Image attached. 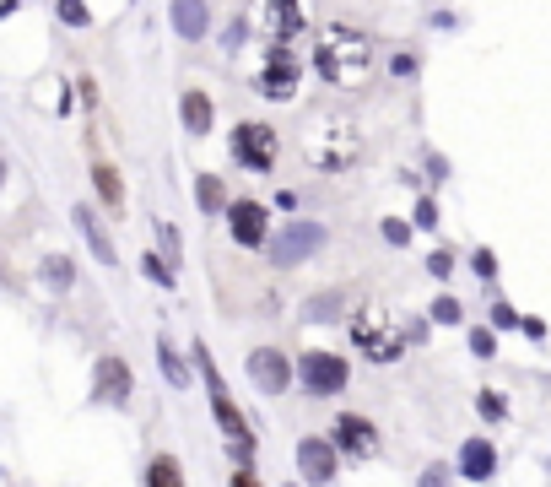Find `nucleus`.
Returning <instances> with one entry per match:
<instances>
[{
  "instance_id": "obj_26",
  "label": "nucleus",
  "mask_w": 551,
  "mask_h": 487,
  "mask_svg": "<svg viewBox=\"0 0 551 487\" xmlns=\"http://www.w3.org/2000/svg\"><path fill=\"white\" fill-rule=\"evenodd\" d=\"M416 487H454V471H449V466H427Z\"/></svg>"
},
{
  "instance_id": "obj_12",
  "label": "nucleus",
  "mask_w": 551,
  "mask_h": 487,
  "mask_svg": "<svg viewBox=\"0 0 551 487\" xmlns=\"http://www.w3.org/2000/svg\"><path fill=\"white\" fill-rule=\"evenodd\" d=\"M92 379H98V401H109V406H125V401H130V390H136V379H130L125 358H103Z\"/></svg>"
},
{
  "instance_id": "obj_4",
  "label": "nucleus",
  "mask_w": 551,
  "mask_h": 487,
  "mask_svg": "<svg viewBox=\"0 0 551 487\" xmlns=\"http://www.w3.org/2000/svg\"><path fill=\"white\" fill-rule=\"evenodd\" d=\"M195 358H200V374H206V390H211V412H217V423L222 433L233 439V450L238 455H249V439H254V428L238 417V406L227 401V385H222V374H217V363H211V352L206 347H195Z\"/></svg>"
},
{
  "instance_id": "obj_36",
  "label": "nucleus",
  "mask_w": 551,
  "mask_h": 487,
  "mask_svg": "<svg viewBox=\"0 0 551 487\" xmlns=\"http://www.w3.org/2000/svg\"><path fill=\"white\" fill-rule=\"evenodd\" d=\"M0 276H6V271H0Z\"/></svg>"
},
{
  "instance_id": "obj_11",
  "label": "nucleus",
  "mask_w": 551,
  "mask_h": 487,
  "mask_svg": "<svg viewBox=\"0 0 551 487\" xmlns=\"http://www.w3.org/2000/svg\"><path fill=\"white\" fill-rule=\"evenodd\" d=\"M330 439H335V450H352V455H373V450H379V428H373L368 417H357V412L335 417Z\"/></svg>"
},
{
  "instance_id": "obj_10",
  "label": "nucleus",
  "mask_w": 551,
  "mask_h": 487,
  "mask_svg": "<svg viewBox=\"0 0 551 487\" xmlns=\"http://www.w3.org/2000/svg\"><path fill=\"white\" fill-rule=\"evenodd\" d=\"M227 228H233V244L238 249H260L265 239H271L265 206H254V201H233V206H227Z\"/></svg>"
},
{
  "instance_id": "obj_33",
  "label": "nucleus",
  "mask_w": 551,
  "mask_h": 487,
  "mask_svg": "<svg viewBox=\"0 0 551 487\" xmlns=\"http://www.w3.org/2000/svg\"><path fill=\"white\" fill-rule=\"evenodd\" d=\"M233 487H260V477H254L249 466H238V471H233Z\"/></svg>"
},
{
  "instance_id": "obj_31",
  "label": "nucleus",
  "mask_w": 551,
  "mask_h": 487,
  "mask_svg": "<svg viewBox=\"0 0 551 487\" xmlns=\"http://www.w3.org/2000/svg\"><path fill=\"white\" fill-rule=\"evenodd\" d=\"M492 325H497V331H508V325H519V314L508 309V304H497V309H492Z\"/></svg>"
},
{
  "instance_id": "obj_23",
  "label": "nucleus",
  "mask_w": 551,
  "mask_h": 487,
  "mask_svg": "<svg viewBox=\"0 0 551 487\" xmlns=\"http://www.w3.org/2000/svg\"><path fill=\"white\" fill-rule=\"evenodd\" d=\"M433 320L438 325H460V298H449V293L433 298Z\"/></svg>"
},
{
  "instance_id": "obj_3",
  "label": "nucleus",
  "mask_w": 551,
  "mask_h": 487,
  "mask_svg": "<svg viewBox=\"0 0 551 487\" xmlns=\"http://www.w3.org/2000/svg\"><path fill=\"white\" fill-rule=\"evenodd\" d=\"M298 82H303V60L292 55L287 44L265 49V65H260V76H254V92L271 98V103H287V98H298Z\"/></svg>"
},
{
  "instance_id": "obj_6",
  "label": "nucleus",
  "mask_w": 551,
  "mask_h": 487,
  "mask_svg": "<svg viewBox=\"0 0 551 487\" xmlns=\"http://www.w3.org/2000/svg\"><path fill=\"white\" fill-rule=\"evenodd\" d=\"M298 379H303L308 396H341L346 379H352V368H346V358H335V352H303Z\"/></svg>"
},
{
  "instance_id": "obj_25",
  "label": "nucleus",
  "mask_w": 551,
  "mask_h": 487,
  "mask_svg": "<svg viewBox=\"0 0 551 487\" xmlns=\"http://www.w3.org/2000/svg\"><path fill=\"white\" fill-rule=\"evenodd\" d=\"M60 22H71V28H87V6H82V0H60Z\"/></svg>"
},
{
  "instance_id": "obj_17",
  "label": "nucleus",
  "mask_w": 551,
  "mask_h": 487,
  "mask_svg": "<svg viewBox=\"0 0 551 487\" xmlns=\"http://www.w3.org/2000/svg\"><path fill=\"white\" fill-rule=\"evenodd\" d=\"M71 222H76V233L87 239V249H92V255H98L103 266H114V244H109V233H103V222L92 217V206H76V212H71Z\"/></svg>"
},
{
  "instance_id": "obj_34",
  "label": "nucleus",
  "mask_w": 551,
  "mask_h": 487,
  "mask_svg": "<svg viewBox=\"0 0 551 487\" xmlns=\"http://www.w3.org/2000/svg\"><path fill=\"white\" fill-rule=\"evenodd\" d=\"M0 184H6V157H0Z\"/></svg>"
},
{
  "instance_id": "obj_30",
  "label": "nucleus",
  "mask_w": 551,
  "mask_h": 487,
  "mask_svg": "<svg viewBox=\"0 0 551 487\" xmlns=\"http://www.w3.org/2000/svg\"><path fill=\"white\" fill-rule=\"evenodd\" d=\"M427 271H433V276H449V271H454V255H443V249H438V255H427Z\"/></svg>"
},
{
  "instance_id": "obj_16",
  "label": "nucleus",
  "mask_w": 551,
  "mask_h": 487,
  "mask_svg": "<svg viewBox=\"0 0 551 487\" xmlns=\"http://www.w3.org/2000/svg\"><path fill=\"white\" fill-rule=\"evenodd\" d=\"M492 471H497L492 444H487V439H465V444H460V477H470V482H492Z\"/></svg>"
},
{
  "instance_id": "obj_5",
  "label": "nucleus",
  "mask_w": 551,
  "mask_h": 487,
  "mask_svg": "<svg viewBox=\"0 0 551 487\" xmlns=\"http://www.w3.org/2000/svg\"><path fill=\"white\" fill-rule=\"evenodd\" d=\"M249 22L271 44H287L303 33V0H249Z\"/></svg>"
},
{
  "instance_id": "obj_24",
  "label": "nucleus",
  "mask_w": 551,
  "mask_h": 487,
  "mask_svg": "<svg viewBox=\"0 0 551 487\" xmlns=\"http://www.w3.org/2000/svg\"><path fill=\"white\" fill-rule=\"evenodd\" d=\"M141 271L152 276L157 287H173V266H163V255H146V260H141Z\"/></svg>"
},
{
  "instance_id": "obj_15",
  "label": "nucleus",
  "mask_w": 551,
  "mask_h": 487,
  "mask_svg": "<svg viewBox=\"0 0 551 487\" xmlns=\"http://www.w3.org/2000/svg\"><path fill=\"white\" fill-rule=\"evenodd\" d=\"M179 114H184V130H190V136H211V125H217V103H211L200 87H190L179 98Z\"/></svg>"
},
{
  "instance_id": "obj_8",
  "label": "nucleus",
  "mask_w": 551,
  "mask_h": 487,
  "mask_svg": "<svg viewBox=\"0 0 551 487\" xmlns=\"http://www.w3.org/2000/svg\"><path fill=\"white\" fill-rule=\"evenodd\" d=\"M352 336H357V347H362V352H368V358H373V363H395V358H400V352H406V347H411V336H400V331H389V325H384V331H379V309H368V314H362V320L352 325Z\"/></svg>"
},
{
  "instance_id": "obj_18",
  "label": "nucleus",
  "mask_w": 551,
  "mask_h": 487,
  "mask_svg": "<svg viewBox=\"0 0 551 487\" xmlns=\"http://www.w3.org/2000/svg\"><path fill=\"white\" fill-rule=\"evenodd\" d=\"M195 201H200V212H222V206H227V184L217 179V174H200L195 179Z\"/></svg>"
},
{
  "instance_id": "obj_1",
  "label": "nucleus",
  "mask_w": 551,
  "mask_h": 487,
  "mask_svg": "<svg viewBox=\"0 0 551 487\" xmlns=\"http://www.w3.org/2000/svg\"><path fill=\"white\" fill-rule=\"evenodd\" d=\"M373 60H379L373 38L357 33V28H341V22H335V28H325V33H319V44H314V65H319V76H325L330 87H357V82H368Z\"/></svg>"
},
{
  "instance_id": "obj_19",
  "label": "nucleus",
  "mask_w": 551,
  "mask_h": 487,
  "mask_svg": "<svg viewBox=\"0 0 551 487\" xmlns=\"http://www.w3.org/2000/svg\"><path fill=\"white\" fill-rule=\"evenodd\" d=\"M146 487H184V466L173 455H157L152 466H146Z\"/></svg>"
},
{
  "instance_id": "obj_21",
  "label": "nucleus",
  "mask_w": 551,
  "mask_h": 487,
  "mask_svg": "<svg viewBox=\"0 0 551 487\" xmlns=\"http://www.w3.org/2000/svg\"><path fill=\"white\" fill-rule=\"evenodd\" d=\"M157 363H163V374L173 379V390H184V385H190V368L179 363V352H173L168 341H157Z\"/></svg>"
},
{
  "instance_id": "obj_2",
  "label": "nucleus",
  "mask_w": 551,
  "mask_h": 487,
  "mask_svg": "<svg viewBox=\"0 0 551 487\" xmlns=\"http://www.w3.org/2000/svg\"><path fill=\"white\" fill-rule=\"evenodd\" d=\"M330 244V233H325V222H314V217H298V222H287V228L276 233L271 244V266H281V271H292V266H303V260H314L319 249Z\"/></svg>"
},
{
  "instance_id": "obj_35",
  "label": "nucleus",
  "mask_w": 551,
  "mask_h": 487,
  "mask_svg": "<svg viewBox=\"0 0 551 487\" xmlns=\"http://www.w3.org/2000/svg\"><path fill=\"white\" fill-rule=\"evenodd\" d=\"M287 487H298V482H287Z\"/></svg>"
},
{
  "instance_id": "obj_22",
  "label": "nucleus",
  "mask_w": 551,
  "mask_h": 487,
  "mask_svg": "<svg viewBox=\"0 0 551 487\" xmlns=\"http://www.w3.org/2000/svg\"><path fill=\"white\" fill-rule=\"evenodd\" d=\"M44 282H49V287H71V260H65V255H49V260H44Z\"/></svg>"
},
{
  "instance_id": "obj_32",
  "label": "nucleus",
  "mask_w": 551,
  "mask_h": 487,
  "mask_svg": "<svg viewBox=\"0 0 551 487\" xmlns=\"http://www.w3.org/2000/svg\"><path fill=\"white\" fill-rule=\"evenodd\" d=\"M497 271V255L492 249H476V276H492Z\"/></svg>"
},
{
  "instance_id": "obj_29",
  "label": "nucleus",
  "mask_w": 551,
  "mask_h": 487,
  "mask_svg": "<svg viewBox=\"0 0 551 487\" xmlns=\"http://www.w3.org/2000/svg\"><path fill=\"white\" fill-rule=\"evenodd\" d=\"M433 222H438V206L422 195V201H416V228H433Z\"/></svg>"
},
{
  "instance_id": "obj_20",
  "label": "nucleus",
  "mask_w": 551,
  "mask_h": 487,
  "mask_svg": "<svg viewBox=\"0 0 551 487\" xmlns=\"http://www.w3.org/2000/svg\"><path fill=\"white\" fill-rule=\"evenodd\" d=\"M92 184H98V195H103L109 206H125V184H119V174H114L109 163H98V168H92Z\"/></svg>"
},
{
  "instance_id": "obj_9",
  "label": "nucleus",
  "mask_w": 551,
  "mask_h": 487,
  "mask_svg": "<svg viewBox=\"0 0 551 487\" xmlns=\"http://www.w3.org/2000/svg\"><path fill=\"white\" fill-rule=\"evenodd\" d=\"M249 379L265 390V396H281V390L292 385V363H287V352H276V347H254V352H249Z\"/></svg>"
},
{
  "instance_id": "obj_27",
  "label": "nucleus",
  "mask_w": 551,
  "mask_h": 487,
  "mask_svg": "<svg viewBox=\"0 0 551 487\" xmlns=\"http://www.w3.org/2000/svg\"><path fill=\"white\" fill-rule=\"evenodd\" d=\"M157 244L168 249V260H179V233H173L168 222H157Z\"/></svg>"
},
{
  "instance_id": "obj_7",
  "label": "nucleus",
  "mask_w": 551,
  "mask_h": 487,
  "mask_svg": "<svg viewBox=\"0 0 551 487\" xmlns=\"http://www.w3.org/2000/svg\"><path fill=\"white\" fill-rule=\"evenodd\" d=\"M233 157L249 168V174H271V168H276V130L271 125H254V120L233 125Z\"/></svg>"
},
{
  "instance_id": "obj_14",
  "label": "nucleus",
  "mask_w": 551,
  "mask_h": 487,
  "mask_svg": "<svg viewBox=\"0 0 551 487\" xmlns=\"http://www.w3.org/2000/svg\"><path fill=\"white\" fill-rule=\"evenodd\" d=\"M173 33L200 44V38L211 33V6L206 0H173Z\"/></svg>"
},
{
  "instance_id": "obj_28",
  "label": "nucleus",
  "mask_w": 551,
  "mask_h": 487,
  "mask_svg": "<svg viewBox=\"0 0 551 487\" xmlns=\"http://www.w3.org/2000/svg\"><path fill=\"white\" fill-rule=\"evenodd\" d=\"M470 352H476V358H492V331H470Z\"/></svg>"
},
{
  "instance_id": "obj_13",
  "label": "nucleus",
  "mask_w": 551,
  "mask_h": 487,
  "mask_svg": "<svg viewBox=\"0 0 551 487\" xmlns=\"http://www.w3.org/2000/svg\"><path fill=\"white\" fill-rule=\"evenodd\" d=\"M298 471L308 482H330L335 477V444L330 439H303L298 444Z\"/></svg>"
}]
</instances>
